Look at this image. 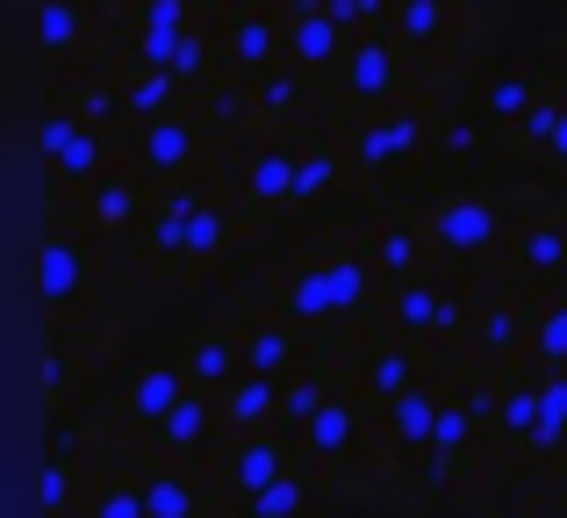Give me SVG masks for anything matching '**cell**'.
I'll return each mask as SVG.
<instances>
[{"label":"cell","instance_id":"6da1fadb","mask_svg":"<svg viewBox=\"0 0 567 518\" xmlns=\"http://www.w3.org/2000/svg\"><path fill=\"white\" fill-rule=\"evenodd\" d=\"M374 288L381 281L360 253H309L274 274V309L295 332H317V324H346L360 309H374Z\"/></svg>","mask_w":567,"mask_h":518},{"label":"cell","instance_id":"7a4b0ae2","mask_svg":"<svg viewBox=\"0 0 567 518\" xmlns=\"http://www.w3.org/2000/svg\"><path fill=\"white\" fill-rule=\"evenodd\" d=\"M424 231H431V253L439 266H488L503 260V245H511V210H503L496 195H439L424 210Z\"/></svg>","mask_w":567,"mask_h":518},{"label":"cell","instance_id":"3957f363","mask_svg":"<svg viewBox=\"0 0 567 518\" xmlns=\"http://www.w3.org/2000/svg\"><path fill=\"white\" fill-rule=\"evenodd\" d=\"M94 288H101V253L86 224H51L37 238V303L51 317H72V309H86Z\"/></svg>","mask_w":567,"mask_h":518},{"label":"cell","instance_id":"277c9868","mask_svg":"<svg viewBox=\"0 0 567 518\" xmlns=\"http://www.w3.org/2000/svg\"><path fill=\"white\" fill-rule=\"evenodd\" d=\"M216 51H223V72H237V80H259V72L288 65V14H280V0H230L216 29Z\"/></svg>","mask_w":567,"mask_h":518},{"label":"cell","instance_id":"5b68a950","mask_svg":"<svg viewBox=\"0 0 567 518\" xmlns=\"http://www.w3.org/2000/svg\"><path fill=\"white\" fill-rule=\"evenodd\" d=\"M532 324H539V295L532 288H482L474 303V324H467V346L482 367H525L532 360Z\"/></svg>","mask_w":567,"mask_h":518},{"label":"cell","instance_id":"8992f818","mask_svg":"<svg viewBox=\"0 0 567 518\" xmlns=\"http://www.w3.org/2000/svg\"><path fill=\"white\" fill-rule=\"evenodd\" d=\"M37 144H43V166H51L65 187H80V195H86V187H94L109 166H123V138L94 130L86 115H72L65 101L43 115V138H37Z\"/></svg>","mask_w":567,"mask_h":518},{"label":"cell","instance_id":"52a82bcc","mask_svg":"<svg viewBox=\"0 0 567 518\" xmlns=\"http://www.w3.org/2000/svg\"><path fill=\"white\" fill-rule=\"evenodd\" d=\"M331 80H338V94H346V109H360V115L402 109V87H410V51H402L395 37H352L346 65H338Z\"/></svg>","mask_w":567,"mask_h":518},{"label":"cell","instance_id":"ba28073f","mask_svg":"<svg viewBox=\"0 0 567 518\" xmlns=\"http://www.w3.org/2000/svg\"><path fill=\"white\" fill-rule=\"evenodd\" d=\"M288 476H302V447H295L288 433H259V439H230L216 461V490L230 497L237 511L251 505V497L280 490Z\"/></svg>","mask_w":567,"mask_h":518},{"label":"cell","instance_id":"9c48e42d","mask_svg":"<svg viewBox=\"0 0 567 518\" xmlns=\"http://www.w3.org/2000/svg\"><path fill=\"white\" fill-rule=\"evenodd\" d=\"M424 130H431V115L416 109V101L381 109V115H360V123L346 130L352 173H395V166H410V159L424 152Z\"/></svg>","mask_w":567,"mask_h":518},{"label":"cell","instance_id":"30bf717a","mask_svg":"<svg viewBox=\"0 0 567 518\" xmlns=\"http://www.w3.org/2000/svg\"><path fill=\"white\" fill-rule=\"evenodd\" d=\"M130 166L152 187L194 181V166H202V115L181 109V115H166V123H144L137 138H130Z\"/></svg>","mask_w":567,"mask_h":518},{"label":"cell","instance_id":"8fae6325","mask_svg":"<svg viewBox=\"0 0 567 518\" xmlns=\"http://www.w3.org/2000/svg\"><path fill=\"white\" fill-rule=\"evenodd\" d=\"M445 303H453V281H445V274L388 281V288H381V338H402V346H439V338H445Z\"/></svg>","mask_w":567,"mask_h":518},{"label":"cell","instance_id":"7c38bea8","mask_svg":"<svg viewBox=\"0 0 567 518\" xmlns=\"http://www.w3.org/2000/svg\"><path fill=\"white\" fill-rule=\"evenodd\" d=\"M295 187H302V138H259L237 152V202L295 210Z\"/></svg>","mask_w":567,"mask_h":518},{"label":"cell","instance_id":"4fadbf2b","mask_svg":"<svg viewBox=\"0 0 567 518\" xmlns=\"http://www.w3.org/2000/svg\"><path fill=\"white\" fill-rule=\"evenodd\" d=\"M223 447H230V425H223V396H202V389H194L187 404L152 433V454H158V461H181V468H202L208 454L223 461Z\"/></svg>","mask_w":567,"mask_h":518},{"label":"cell","instance_id":"5bb4252c","mask_svg":"<svg viewBox=\"0 0 567 518\" xmlns=\"http://www.w3.org/2000/svg\"><path fill=\"white\" fill-rule=\"evenodd\" d=\"M360 260L374 266L381 288H388V281H424V274H439V253H431L424 216H381V224H367Z\"/></svg>","mask_w":567,"mask_h":518},{"label":"cell","instance_id":"9a60e30c","mask_svg":"<svg viewBox=\"0 0 567 518\" xmlns=\"http://www.w3.org/2000/svg\"><path fill=\"white\" fill-rule=\"evenodd\" d=\"M152 202H158V187L123 159V166H109L80 195V224L86 231H144V224H152Z\"/></svg>","mask_w":567,"mask_h":518},{"label":"cell","instance_id":"2e32d148","mask_svg":"<svg viewBox=\"0 0 567 518\" xmlns=\"http://www.w3.org/2000/svg\"><path fill=\"white\" fill-rule=\"evenodd\" d=\"M237 338H245V375H266V382H295L309 367V338L295 332L280 309H259V317L237 324Z\"/></svg>","mask_w":567,"mask_h":518},{"label":"cell","instance_id":"e0dca14e","mask_svg":"<svg viewBox=\"0 0 567 518\" xmlns=\"http://www.w3.org/2000/svg\"><path fill=\"white\" fill-rule=\"evenodd\" d=\"M424 382V360H416V346H402V338H367V353L352 360V396H360L367 410H388L402 389H416Z\"/></svg>","mask_w":567,"mask_h":518},{"label":"cell","instance_id":"ac0fdd59","mask_svg":"<svg viewBox=\"0 0 567 518\" xmlns=\"http://www.w3.org/2000/svg\"><path fill=\"white\" fill-rule=\"evenodd\" d=\"M295 447H302V468H346V461H360V447H367V404L352 389H338L331 410H323Z\"/></svg>","mask_w":567,"mask_h":518},{"label":"cell","instance_id":"d6986e66","mask_svg":"<svg viewBox=\"0 0 567 518\" xmlns=\"http://www.w3.org/2000/svg\"><path fill=\"white\" fill-rule=\"evenodd\" d=\"M503 274L517 281H560L567 274V216H525V224L511 231V245H503Z\"/></svg>","mask_w":567,"mask_h":518},{"label":"cell","instance_id":"ffe728a7","mask_svg":"<svg viewBox=\"0 0 567 518\" xmlns=\"http://www.w3.org/2000/svg\"><path fill=\"white\" fill-rule=\"evenodd\" d=\"M194 396V382H187V367L181 360H152V367H137L130 375V389H123V418L137 425V433H158V425L173 418Z\"/></svg>","mask_w":567,"mask_h":518},{"label":"cell","instance_id":"44dd1931","mask_svg":"<svg viewBox=\"0 0 567 518\" xmlns=\"http://www.w3.org/2000/svg\"><path fill=\"white\" fill-rule=\"evenodd\" d=\"M181 367H187V382L202 396H223L237 375H245V338H237V324H202V332L181 346Z\"/></svg>","mask_w":567,"mask_h":518},{"label":"cell","instance_id":"7402d4cb","mask_svg":"<svg viewBox=\"0 0 567 518\" xmlns=\"http://www.w3.org/2000/svg\"><path fill=\"white\" fill-rule=\"evenodd\" d=\"M439 418H445V389L439 382H416V389H402L395 404L381 410V433H388L395 454H424L431 433H439Z\"/></svg>","mask_w":567,"mask_h":518},{"label":"cell","instance_id":"603a6c76","mask_svg":"<svg viewBox=\"0 0 567 518\" xmlns=\"http://www.w3.org/2000/svg\"><path fill=\"white\" fill-rule=\"evenodd\" d=\"M539 382L546 367H496V433L511 447H532L539 433Z\"/></svg>","mask_w":567,"mask_h":518},{"label":"cell","instance_id":"cb8c5ba5","mask_svg":"<svg viewBox=\"0 0 567 518\" xmlns=\"http://www.w3.org/2000/svg\"><path fill=\"white\" fill-rule=\"evenodd\" d=\"M123 109H130V123H166V115H181L194 109L187 101V87L173 80V72H158V65H137V58H123Z\"/></svg>","mask_w":567,"mask_h":518},{"label":"cell","instance_id":"d4e9b609","mask_svg":"<svg viewBox=\"0 0 567 518\" xmlns=\"http://www.w3.org/2000/svg\"><path fill=\"white\" fill-rule=\"evenodd\" d=\"M280 389H288V382L237 375L230 389H223V425H230V439H259V433H280Z\"/></svg>","mask_w":567,"mask_h":518},{"label":"cell","instance_id":"484cf974","mask_svg":"<svg viewBox=\"0 0 567 518\" xmlns=\"http://www.w3.org/2000/svg\"><path fill=\"white\" fill-rule=\"evenodd\" d=\"M94 43V0H37V51L43 58H80Z\"/></svg>","mask_w":567,"mask_h":518},{"label":"cell","instance_id":"4316f807","mask_svg":"<svg viewBox=\"0 0 567 518\" xmlns=\"http://www.w3.org/2000/svg\"><path fill=\"white\" fill-rule=\"evenodd\" d=\"M230 238H237V210L208 195L202 210H194V224L181 231V238H173V253H166V260H173V266H216L223 253H230Z\"/></svg>","mask_w":567,"mask_h":518},{"label":"cell","instance_id":"83f0119b","mask_svg":"<svg viewBox=\"0 0 567 518\" xmlns=\"http://www.w3.org/2000/svg\"><path fill=\"white\" fill-rule=\"evenodd\" d=\"M352 51V29L331 22V14H302V22H288V65H302L309 80L317 72H338Z\"/></svg>","mask_w":567,"mask_h":518},{"label":"cell","instance_id":"f1b7e54d","mask_svg":"<svg viewBox=\"0 0 567 518\" xmlns=\"http://www.w3.org/2000/svg\"><path fill=\"white\" fill-rule=\"evenodd\" d=\"M251 109H259V123H274V138L295 123V115L309 109V72L302 65H274L251 80Z\"/></svg>","mask_w":567,"mask_h":518},{"label":"cell","instance_id":"f546056e","mask_svg":"<svg viewBox=\"0 0 567 518\" xmlns=\"http://www.w3.org/2000/svg\"><path fill=\"white\" fill-rule=\"evenodd\" d=\"M137 483H144V511L152 518H202V483H194V468L152 461Z\"/></svg>","mask_w":567,"mask_h":518},{"label":"cell","instance_id":"4dcf8cb0","mask_svg":"<svg viewBox=\"0 0 567 518\" xmlns=\"http://www.w3.org/2000/svg\"><path fill=\"white\" fill-rule=\"evenodd\" d=\"M346 173H352L346 138H302V187H295V210L338 195V187H346Z\"/></svg>","mask_w":567,"mask_h":518},{"label":"cell","instance_id":"1f68e13d","mask_svg":"<svg viewBox=\"0 0 567 518\" xmlns=\"http://www.w3.org/2000/svg\"><path fill=\"white\" fill-rule=\"evenodd\" d=\"M388 37L402 43V51H445L453 43V0H395V29Z\"/></svg>","mask_w":567,"mask_h":518},{"label":"cell","instance_id":"d6a6232c","mask_svg":"<svg viewBox=\"0 0 567 518\" xmlns=\"http://www.w3.org/2000/svg\"><path fill=\"white\" fill-rule=\"evenodd\" d=\"M467 454H474V418H467V404L445 389V418H439V433H431V447H424L431 483H453L460 468H467Z\"/></svg>","mask_w":567,"mask_h":518},{"label":"cell","instance_id":"836d02e7","mask_svg":"<svg viewBox=\"0 0 567 518\" xmlns=\"http://www.w3.org/2000/svg\"><path fill=\"white\" fill-rule=\"evenodd\" d=\"M208 202V187L202 181H181V187H158V202H152V224H144V245H152L158 260L173 253V238L194 224V210Z\"/></svg>","mask_w":567,"mask_h":518},{"label":"cell","instance_id":"e575fe53","mask_svg":"<svg viewBox=\"0 0 567 518\" xmlns=\"http://www.w3.org/2000/svg\"><path fill=\"white\" fill-rule=\"evenodd\" d=\"M331 396H338V382H331V375H317V367H302V375H295L288 389H280V433L302 439L309 425H317L323 410H331Z\"/></svg>","mask_w":567,"mask_h":518},{"label":"cell","instance_id":"d590c367","mask_svg":"<svg viewBox=\"0 0 567 518\" xmlns=\"http://www.w3.org/2000/svg\"><path fill=\"white\" fill-rule=\"evenodd\" d=\"M532 367H546V375H567V295L539 303V324H532Z\"/></svg>","mask_w":567,"mask_h":518},{"label":"cell","instance_id":"8d00e7d4","mask_svg":"<svg viewBox=\"0 0 567 518\" xmlns=\"http://www.w3.org/2000/svg\"><path fill=\"white\" fill-rule=\"evenodd\" d=\"M532 454H567V375L539 382V433H532Z\"/></svg>","mask_w":567,"mask_h":518},{"label":"cell","instance_id":"74e56055","mask_svg":"<svg viewBox=\"0 0 567 518\" xmlns=\"http://www.w3.org/2000/svg\"><path fill=\"white\" fill-rule=\"evenodd\" d=\"M532 101H539V94H532V72L525 65H511V72H496V80H488V94H482V109L488 115H496V123H525V109H532Z\"/></svg>","mask_w":567,"mask_h":518},{"label":"cell","instance_id":"f35d334b","mask_svg":"<svg viewBox=\"0 0 567 518\" xmlns=\"http://www.w3.org/2000/svg\"><path fill=\"white\" fill-rule=\"evenodd\" d=\"M80 518H152V511H144V483H130V476L94 483L86 505H80Z\"/></svg>","mask_w":567,"mask_h":518},{"label":"cell","instance_id":"ab89813d","mask_svg":"<svg viewBox=\"0 0 567 518\" xmlns=\"http://www.w3.org/2000/svg\"><path fill=\"white\" fill-rule=\"evenodd\" d=\"M331 22H346L352 37H388L395 29V0H331Z\"/></svg>","mask_w":567,"mask_h":518},{"label":"cell","instance_id":"60d3db41","mask_svg":"<svg viewBox=\"0 0 567 518\" xmlns=\"http://www.w3.org/2000/svg\"><path fill=\"white\" fill-rule=\"evenodd\" d=\"M194 22V0H137V37H187Z\"/></svg>","mask_w":567,"mask_h":518},{"label":"cell","instance_id":"b9f144b4","mask_svg":"<svg viewBox=\"0 0 567 518\" xmlns=\"http://www.w3.org/2000/svg\"><path fill=\"white\" fill-rule=\"evenodd\" d=\"M86 497H80V483H72V461L58 454V461H43V518H72Z\"/></svg>","mask_w":567,"mask_h":518},{"label":"cell","instance_id":"7bdbcfd3","mask_svg":"<svg viewBox=\"0 0 567 518\" xmlns=\"http://www.w3.org/2000/svg\"><path fill=\"white\" fill-rule=\"evenodd\" d=\"M302 511H309V483L302 476H288L280 490H266V497L245 505V518H302Z\"/></svg>","mask_w":567,"mask_h":518},{"label":"cell","instance_id":"ee69618b","mask_svg":"<svg viewBox=\"0 0 567 518\" xmlns=\"http://www.w3.org/2000/svg\"><path fill=\"white\" fill-rule=\"evenodd\" d=\"M554 115H560V94H539V101L525 109V123H517V144L546 159V144H554Z\"/></svg>","mask_w":567,"mask_h":518},{"label":"cell","instance_id":"f6af8a7d","mask_svg":"<svg viewBox=\"0 0 567 518\" xmlns=\"http://www.w3.org/2000/svg\"><path fill=\"white\" fill-rule=\"evenodd\" d=\"M546 159L567 166V94H560V115H554V144H546Z\"/></svg>","mask_w":567,"mask_h":518},{"label":"cell","instance_id":"bcb514c9","mask_svg":"<svg viewBox=\"0 0 567 518\" xmlns=\"http://www.w3.org/2000/svg\"><path fill=\"white\" fill-rule=\"evenodd\" d=\"M331 8V0H280V14H288V22H302V14H323Z\"/></svg>","mask_w":567,"mask_h":518},{"label":"cell","instance_id":"7dc6e473","mask_svg":"<svg viewBox=\"0 0 567 518\" xmlns=\"http://www.w3.org/2000/svg\"><path fill=\"white\" fill-rule=\"evenodd\" d=\"M194 8H230V0H194Z\"/></svg>","mask_w":567,"mask_h":518}]
</instances>
